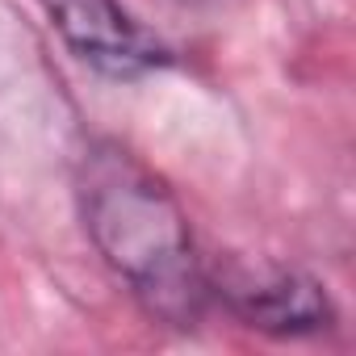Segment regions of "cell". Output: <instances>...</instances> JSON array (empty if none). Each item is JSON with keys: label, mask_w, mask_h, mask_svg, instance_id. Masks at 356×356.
I'll use <instances>...</instances> for the list:
<instances>
[{"label": "cell", "mask_w": 356, "mask_h": 356, "mask_svg": "<svg viewBox=\"0 0 356 356\" xmlns=\"http://www.w3.org/2000/svg\"><path fill=\"white\" fill-rule=\"evenodd\" d=\"M76 202L97 256L130 285L134 302L163 327L193 331L210 314L206 256L168 181L113 138L88 143L76 172Z\"/></svg>", "instance_id": "1"}, {"label": "cell", "mask_w": 356, "mask_h": 356, "mask_svg": "<svg viewBox=\"0 0 356 356\" xmlns=\"http://www.w3.org/2000/svg\"><path fill=\"white\" fill-rule=\"evenodd\" d=\"M210 298L243 327L273 335V339H302L335 327V302L302 268L268 264V260H206Z\"/></svg>", "instance_id": "2"}, {"label": "cell", "mask_w": 356, "mask_h": 356, "mask_svg": "<svg viewBox=\"0 0 356 356\" xmlns=\"http://www.w3.org/2000/svg\"><path fill=\"white\" fill-rule=\"evenodd\" d=\"M38 5L63 47L101 76L138 80L176 59L172 47L155 38L122 0H38Z\"/></svg>", "instance_id": "3"}]
</instances>
